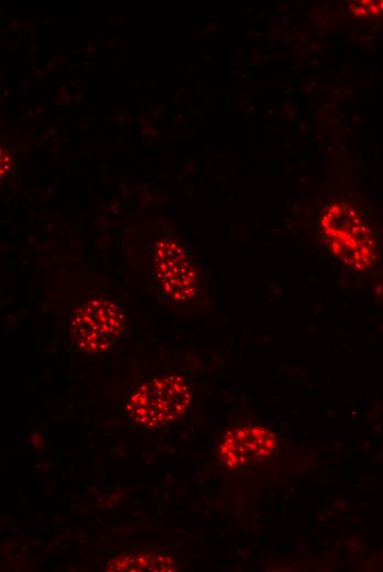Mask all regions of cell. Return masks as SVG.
<instances>
[{"mask_svg": "<svg viewBox=\"0 0 383 572\" xmlns=\"http://www.w3.org/2000/svg\"><path fill=\"white\" fill-rule=\"evenodd\" d=\"M185 381L173 374L154 377L134 391L125 404L132 420L153 429L178 419L190 403Z\"/></svg>", "mask_w": 383, "mask_h": 572, "instance_id": "6da1fadb", "label": "cell"}, {"mask_svg": "<svg viewBox=\"0 0 383 572\" xmlns=\"http://www.w3.org/2000/svg\"><path fill=\"white\" fill-rule=\"evenodd\" d=\"M331 251L348 266L364 270L374 261L372 231L355 210L343 205H330L321 220Z\"/></svg>", "mask_w": 383, "mask_h": 572, "instance_id": "7a4b0ae2", "label": "cell"}, {"mask_svg": "<svg viewBox=\"0 0 383 572\" xmlns=\"http://www.w3.org/2000/svg\"><path fill=\"white\" fill-rule=\"evenodd\" d=\"M122 327L123 314L120 307L106 298L83 302L70 320L74 343L85 353L109 349L119 338Z\"/></svg>", "mask_w": 383, "mask_h": 572, "instance_id": "3957f363", "label": "cell"}, {"mask_svg": "<svg viewBox=\"0 0 383 572\" xmlns=\"http://www.w3.org/2000/svg\"><path fill=\"white\" fill-rule=\"evenodd\" d=\"M153 272L163 294L173 300H186L195 294V270L186 253L163 241L153 256Z\"/></svg>", "mask_w": 383, "mask_h": 572, "instance_id": "277c9868", "label": "cell"}, {"mask_svg": "<svg viewBox=\"0 0 383 572\" xmlns=\"http://www.w3.org/2000/svg\"><path fill=\"white\" fill-rule=\"evenodd\" d=\"M267 447L264 432L245 428L229 433L222 441L220 453L228 465L241 466L251 459L263 455Z\"/></svg>", "mask_w": 383, "mask_h": 572, "instance_id": "5b68a950", "label": "cell"}, {"mask_svg": "<svg viewBox=\"0 0 383 572\" xmlns=\"http://www.w3.org/2000/svg\"><path fill=\"white\" fill-rule=\"evenodd\" d=\"M107 571H174L175 564L171 557L156 553L124 554L111 559Z\"/></svg>", "mask_w": 383, "mask_h": 572, "instance_id": "8992f818", "label": "cell"}, {"mask_svg": "<svg viewBox=\"0 0 383 572\" xmlns=\"http://www.w3.org/2000/svg\"><path fill=\"white\" fill-rule=\"evenodd\" d=\"M353 11L360 15H374L383 11V1H360L354 4Z\"/></svg>", "mask_w": 383, "mask_h": 572, "instance_id": "52a82bcc", "label": "cell"}]
</instances>
